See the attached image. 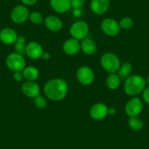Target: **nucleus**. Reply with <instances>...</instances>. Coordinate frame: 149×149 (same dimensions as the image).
Segmentation results:
<instances>
[{"mask_svg":"<svg viewBox=\"0 0 149 149\" xmlns=\"http://www.w3.org/2000/svg\"><path fill=\"white\" fill-rule=\"evenodd\" d=\"M101 28L103 32L108 36H116L119 33V23L112 18H107L102 22Z\"/></svg>","mask_w":149,"mask_h":149,"instance_id":"obj_8","label":"nucleus"},{"mask_svg":"<svg viewBox=\"0 0 149 149\" xmlns=\"http://www.w3.org/2000/svg\"><path fill=\"white\" fill-rule=\"evenodd\" d=\"M26 46L25 37L23 36L18 37L16 42H15V50L16 53L22 56L26 54Z\"/></svg>","mask_w":149,"mask_h":149,"instance_id":"obj_21","label":"nucleus"},{"mask_svg":"<svg viewBox=\"0 0 149 149\" xmlns=\"http://www.w3.org/2000/svg\"><path fill=\"white\" fill-rule=\"evenodd\" d=\"M81 48L84 51V54L91 55V54H94L97 51V45L92 40L85 38L81 42Z\"/></svg>","mask_w":149,"mask_h":149,"instance_id":"obj_18","label":"nucleus"},{"mask_svg":"<svg viewBox=\"0 0 149 149\" xmlns=\"http://www.w3.org/2000/svg\"><path fill=\"white\" fill-rule=\"evenodd\" d=\"M143 98L147 104H149V87L146 88L143 91Z\"/></svg>","mask_w":149,"mask_h":149,"instance_id":"obj_28","label":"nucleus"},{"mask_svg":"<svg viewBox=\"0 0 149 149\" xmlns=\"http://www.w3.org/2000/svg\"><path fill=\"white\" fill-rule=\"evenodd\" d=\"M43 50L42 46L36 42H31L26 46V55L31 59H37L42 57Z\"/></svg>","mask_w":149,"mask_h":149,"instance_id":"obj_14","label":"nucleus"},{"mask_svg":"<svg viewBox=\"0 0 149 149\" xmlns=\"http://www.w3.org/2000/svg\"><path fill=\"white\" fill-rule=\"evenodd\" d=\"M23 75L29 81H34L39 77V71L34 67H25L23 70Z\"/></svg>","mask_w":149,"mask_h":149,"instance_id":"obj_19","label":"nucleus"},{"mask_svg":"<svg viewBox=\"0 0 149 149\" xmlns=\"http://www.w3.org/2000/svg\"><path fill=\"white\" fill-rule=\"evenodd\" d=\"M147 83L148 84V85H149V76L148 77V78H147Z\"/></svg>","mask_w":149,"mask_h":149,"instance_id":"obj_33","label":"nucleus"},{"mask_svg":"<svg viewBox=\"0 0 149 149\" xmlns=\"http://www.w3.org/2000/svg\"><path fill=\"white\" fill-rule=\"evenodd\" d=\"M8 68L13 72H21L26 66V61L22 55L18 53H13L8 55L6 59Z\"/></svg>","mask_w":149,"mask_h":149,"instance_id":"obj_4","label":"nucleus"},{"mask_svg":"<svg viewBox=\"0 0 149 149\" xmlns=\"http://www.w3.org/2000/svg\"><path fill=\"white\" fill-rule=\"evenodd\" d=\"M63 49H64V52L68 55H75L80 51L81 44L78 40L74 39V38H72V39L67 40L64 42V45H63Z\"/></svg>","mask_w":149,"mask_h":149,"instance_id":"obj_16","label":"nucleus"},{"mask_svg":"<svg viewBox=\"0 0 149 149\" xmlns=\"http://www.w3.org/2000/svg\"><path fill=\"white\" fill-rule=\"evenodd\" d=\"M143 110V102L138 97H134L127 102L125 106L126 113L130 117L137 116Z\"/></svg>","mask_w":149,"mask_h":149,"instance_id":"obj_7","label":"nucleus"},{"mask_svg":"<svg viewBox=\"0 0 149 149\" xmlns=\"http://www.w3.org/2000/svg\"><path fill=\"white\" fill-rule=\"evenodd\" d=\"M45 24L47 28L52 31H58L62 28V22L61 20L54 15H49L45 20Z\"/></svg>","mask_w":149,"mask_h":149,"instance_id":"obj_17","label":"nucleus"},{"mask_svg":"<svg viewBox=\"0 0 149 149\" xmlns=\"http://www.w3.org/2000/svg\"><path fill=\"white\" fill-rule=\"evenodd\" d=\"M14 79L15 80L18 82H20L21 81H22L23 78H24V75H23V73L21 72H15L14 73Z\"/></svg>","mask_w":149,"mask_h":149,"instance_id":"obj_29","label":"nucleus"},{"mask_svg":"<svg viewBox=\"0 0 149 149\" xmlns=\"http://www.w3.org/2000/svg\"><path fill=\"white\" fill-rule=\"evenodd\" d=\"M86 0H72V8L74 10H79L84 6Z\"/></svg>","mask_w":149,"mask_h":149,"instance_id":"obj_27","label":"nucleus"},{"mask_svg":"<svg viewBox=\"0 0 149 149\" xmlns=\"http://www.w3.org/2000/svg\"><path fill=\"white\" fill-rule=\"evenodd\" d=\"M70 31L71 36L74 39L78 41L84 40L88 34V26L84 21H77L71 26Z\"/></svg>","mask_w":149,"mask_h":149,"instance_id":"obj_5","label":"nucleus"},{"mask_svg":"<svg viewBox=\"0 0 149 149\" xmlns=\"http://www.w3.org/2000/svg\"><path fill=\"white\" fill-rule=\"evenodd\" d=\"M42 58H43L44 60H48L50 58H51V55H50L49 53L43 52V53H42Z\"/></svg>","mask_w":149,"mask_h":149,"instance_id":"obj_31","label":"nucleus"},{"mask_svg":"<svg viewBox=\"0 0 149 149\" xmlns=\"http://www.w3.org/2000/svg\"><path fill=\"white\" fill-rule=\"evenodd\" d=\"M68 91L67 84L62 79H53L44 86V92L48 99L59 101L66 97Z\"/></svg>","mask_w":149,"mask_h":149,"instance_id":"obj_1","label":"nucleus"},{"mask_svg":"<svg viewBox=\"0 0 149 149\" xmlns=\"http://www.w3.org/2000/svg\"><path fill=\"white\" fill-rule=\"evenodd\" d=\"M76 74L78 81L83 85H89L94 81V73L88 67H80Z\"/></svg>","mask_w":149,"mask_h":149,"instance_id":"obj_9","label":"nucleus"},{"mask_svg":"<svg viewBox=\"0 0 149 149\" xmlns=\"http://www.w3.org/2000/svg\"><path fill=\"white\" fill-rule=\"evenodd\" d=\"M18 35L15 30L10 28H5L0 31V40L7 45L13 44L16 42Z\"/></svg>","mask_w":149,"mask_h":149,"instance_id":"obj_13","label":"nucleus"},{"mask_svg":"<svg viewBox=\"0 0 149 149\" xmlns=\"http://www.w3.org/2000/svg\"><path fill=\"white\" fill-rule=\"evenodd\" d=\"M34 104L38 108H45L46 107L47 102L42 96L38 95L34 98Z\"/></svg>","mask_w":149,"mask_h":149,"instance_id":"obj_26","label":"nucleus"},{"mask_svg":"<svg viewBox=\"0 0 149 149\" xmlns=\"http://www.w3.org/2000/svg\"><path fill=\"white\" fill-rule=\"evenodd\" d=\"M90 8L92 12L97 15L105 13L110 8L109 0H91Z\"/></svg>","mask_w":149,"mask_h":149,"instance_id":"obj_10","label":"nucleus"},{"mask_svg":"<svg viewBox=\"0 0 149 149\" xmlns=\"http://www.w3.org/2000/svg\"><path fill=\"white\" fill-rule=\"evenodd\" d=\"M146 81L138 74H133L127 78L124 84V91L130 96H134L143 92L146 88Z\"/></svg>","mask_w":149,"mask_h":149,"instance_id":"obj_2","label":"nucleus"},{"mask_svg":"<svg viewBox=\"0 0 149 149\" xmlns=\"http://www.w3.org/2000/svg\"><path fill=\"white\" fill-rule=\"evenodd\" d=\"M108 114V107L102 103H97L92 106L90 110L91 118L95 120H101Z\"/></svg>","mask_w":149,"mask_h":149,"instance_id":"obj_11","label":"nucleus"},{"mask_svg":"<svg viewBox=\"0 0 149 149\" xmlns=\"http://www.w3.org/2000/svg\"><path fill=\"white\" fill-rule=\"evenodd\" d=\"M101 64L107 72L114 73L119 70L121 62L118 57L112 53H106L102 56Z\"/></svg>","mask_w":149,"mask_h":149,"instance_id":"obj_3","label":"nucleus"},{"mask_svg":"<svg viewBox=\"0 0 149 149\" xmlns=\"http://www.w3.org/2000/svg\"><path fill=\"white\" fill-rule=\"evenodd\" d=\"M30 21H31V23H33L34 24H37V25H39L43 23L44 21V18L42 16V15L41 13H40L39 12H33L31 13L29 15Z\"/></svg>","mask_w":149,"mask_h":149,"instance_id":"obj_24","label":"nucleus"},{"mask_svg":"<svg viewBox=\"0 0 149 149\" xmlns=\"http://www.w3.org/2000/svg\"><path fill=\"white\" fill-rule=\"evenodd\" d=\"M37 0H21V2H22L25 5H27V6L34 5V4L37 2Z\"/></svg>","mask_w":149,"mask_h":149,"instance_id":"obj_30","label":"nucleus"},{"mask_svg":"<svg viewBox=\"0 0 149 149\" xmlns=\"http://www.w3.org/2000/svg\"><path fill=\"white\" fill-rule=\"evenodd\" d=\"M133 24H134L133 20L130 17H125V18H122L119 22L120 27L125 30L131 29L132 26H133Z\"/></svg>","mask_w":149,"mask_h":149,"instance_id":"obj_25","label":"nucleus"},{"mask_svg":"<svg viewBox=\"0 0 149 149\" xmlns=\"http://www.w3.org/2000/svg\"><path fill=\"white\" fill-rule=\"evenodd\" d=\"M29 11L24 5H18L11 12V19L15 24H22L29 18Z\"/></svg>","mask_w":149,"mask_h":149,"instance_id":"obj_6","label":"nucleus"},{"mask_svg":"<svg viewBox=\"0 0 149 149\" xmlns=\"http://www.w3.org/2000/svg\"><path fill=\"white\" fill-rule=\"evenodd\" d=\"M39 85L34 81H26L22 86V91L26 96L30 98H35L38 95H40Z\"/></svg>","mask_w":149,"mask_h":149,"instance_id":"obj_12","label":"nucleus"},{"mask_svg":"<svg viewBox=\"0 0 149 149\" xmlns=\"http://www.w3.org/2000/svg\"><path fill=\"white\" fill-rule=\"evenodd\" d=\"M129 126L133 130H140L143 127V122L139 117L133 116L130 117L128 120Z\"/></svg>","mask_w":149,"mask_h":149,"instance_id":"obj_23","label":"nucleus"},{"mask_svg":"<svg viewBox=\"0 0 149 149\" xmlns=\"http://www.w3.org/2000/svg\"><path fill=\"white\" fill-rule=\"evenodd\" d=\"M106 84H107V87L110 89H116L120 85V78L118 74L115 73H111L107 77L106 80Z\"/></svg>","mask_w":149,"mask_h":149,"instance_id":"obj_22","label":"nucleus"},{"mask_svg":"<svg viewBox=\"0 0 149 149\" xmlns=\"http://www.w3.org/2000/svg\"><path fill=\"white\" fill-rule=\"evenodd\" d=\"M132 70V65L130 62L123 63L122 65L120 67L118 71V77L121 79H127L130 77V74Z\"/></svg>","mask_w":149,"mask_h":149,"instance_id":"obj_20","label":"nucleus"},{"mask_svg":"<svg viewBox=\"0 0 149 149\" xmlns=\"http://www.w3.org/2000/svg\"><path fill=\"white\" fill-rule=\"evenodd\" d=\"M72 0H51V8L58 13L67 12L72 8Z\"/></svg>","mask_w":149,"mask_h":149,"instance_id":"obj_15","label":"nucleus"},{"mask_svg":"<svg viewBox=\"0 0 149 149\" xmlns=\"http://www.w3.org/2000/svg\"><path fill=\"white\" fill-rule=\"evenodd\" d=\"M116 113V110L114 107H110L108 108V114L110 115H114Z\"/></svg>","mask_w":149,"mask_h":149,"instance_id":"obj_32","label":"nucleus"}]
</instances>
